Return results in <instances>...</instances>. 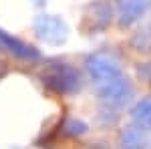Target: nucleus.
<instances>
[{
	"label": "nucleus",
	"instance_id": "f257e3e1",
	"mask_svg": "<svg viewBox=\"0 0 151 149\" xmlns=\"http://www.w3.org/2000/svg\"><path fill=\"white\" fill-rule=\"evenodd\" d=\"M99 93H101V97H103L107 103L117 105V107H123V105L131 99L133 87H131V83H129L123 75H119V77H115V79H111V81H107V83H103V85H99Z\"/></svg>",
	"mask_w": 151,
	"mask_h": 149
},
{
	"label": "nucleus",
	"instance_id": "f03ea898",
	"mask_svg": "<svg viewBox=\"0 0 151 149\" xmlns=\"http://www.w3.org/2000/svg\"><path fill=\"white\" fill-rule=\"evenodd\" d=\"M87 69H89V75L95 79V83H99V85L121 75L117 60L109 55H93L87 60Z\"/></svg>",
	"mask_w": 151,
	"mask_h": 149
},
{
	"label": "nucleus",
	"instance_id": "7ed1b4c3",
	"mask_svg": "<svg viewBox=\"0 0 151 149\" xmlns=\"http://www.w3.org/2000/svg\"><path fill=\"white\" fill-rule=\"evenodd\" d=\"M149 0H123L121 4V24H131L147 10Z\"/></svg>",
	"mask_w": 151,
	"mask_h": 149
},
{
	"label": "nucleus",
	"instance_id": "20e7f679",
	"mask_svg": "<svg viewBox=\"0 0 151 149\" xmlns=\"http://www.w3.org/2000/svg\"><path fill=\"white\" fill-rule=\"evenodd\" d=\"M133 119L141 129L151 131V97L137 103V107L133 109Z\"/></svg>",
	"mask_w": 151,
	"mask_h": 149
},
{
	"label": "nucleus",
	"instance_id": "39448f33",
	"mask_svg": "<svg viewBox=\"0 0 151 149\" xmlns=\"http://www.w3.org/2000/svg\"><path fill=\"white\" fill-rule=\"evenodd\" d=\"M141 127H129L125 133L121 135V149H143L145 145V137L141 133Z\"/></svg>",
	"mask_w": 151,
	"mask_h": 149
}]
</instances>
